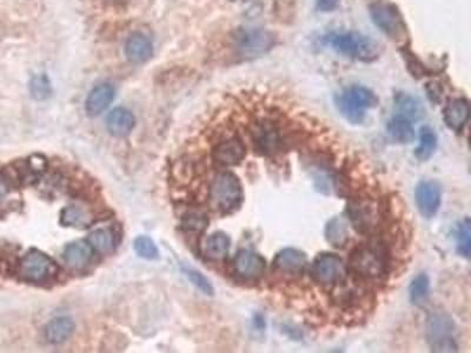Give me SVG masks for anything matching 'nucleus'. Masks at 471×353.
I'll return each mask as SVG.
<instances>
[{
    "label": "nucleus",
    "instance_id": "obj_14",
    "mask_svg": "<svg viewBox=\"0 0 471 353\" xmlns=\"http://www.w3.org/2000/svg\"><path fill=\"white\" fill-rule=\"evenodd\" d=\"M308 258L299 249L288 247L276 254L272 261V269L284 274H296L306 269Z\"/></svg>",
    "mask_w": 471,
    "mask_h": 353
},
{
    "label": "nucleus",
    "instance_id": "obj_23",
    "mask_svg": "<svg viewBox=\"0 0 471 353\" xmlns=\"http://www.w3.org/2000/svg\"><path fill=\"white\" fill-rule=\"evenodd\" d=\"M349 227L342 217L332 218L325 227V238L333 247H342L349 242Z\"/></svg>",
    "mask_w": 471,
    "mask_h": 353
},
{
    "label": "nucleus",
    "instance_id": "obj_31",
    "mask_svg": "<svg viewBox=\"0 0 471 353\" xmlns=\"http://www.w3.org/2000/svg\"><path fill=\"white\" fill-rule=\"evenodd\" d=\"M470 220L464 219L457 231V247L461 254L464 257H470Z\"/></svg>",
    "mask_w": 471,
    "mask_h": 353
},
{
    "label": "nucleus",
    "instance_id": "obj_25",
    "mask_svg": "<svg viewBox=\"0 0 471 353\" xmlns=\"http://www.w3.org/2000/svg\"><path fill=\"white\" fill-rule=\"evenodd\" d=\"M230 238L225 233L217 232L210 236L205 243V254L213 261H220L228 254L230 249Z\"/></svg>",
    "mask_w": 471,
    "mask_h": 353
},
{
    "label": "nucleus",
    "instance_id": "obj_26",
    "mask_svg": "<svg viewBox=\"0 0 471 353\" xmlns=\"http://www.w3.org/2000/svg\"><path fill=\"white\" fill-rule=\"evenodd\" d=\"M91 218L85 208L72 205L63 210L60 223L66 227H88L91 224Z\"/></svg>",
    "mask_w": 471,
    "mask_h": 353
},
{
    "label": "nucleus",
    "instance_id": "obj_19",
    "mask_svg": "<svg viewBox=\"0 0 471 353\" xmlns=\"http://www.w3.org/2000/svg\"><path fill=\"white\" fill-rule=\"evenodd\" d=\"M125 54L129 60L135 64L147 62L154 54V47L150 40L140 33L132 35L125 45Z\"/></svg>",
    "mask_w": 471,
    "mask_h": 353
},
{
    "label": "nucleus",
    "instance_id": "obj_27",
    "mask_svg": "<svg viewBox=\"0 0 471 353\" xmlns=\"http://www.w3.org/2000/svg\"><path fill=\"white\" fill-rule=\"evenodd\" d=\"M437 136L433 129L429 126L422 127L420 145L415 150V156L420 161H428L436 150Z\"/></svg>",
    "mask_w": 471,
    "mask_h": 353
},
{
    "label": "nucleus",
    "instance_id": "obj_10",
    "mask_svg": "<svg viewBox=\"0 0 471 353\" xmlns=\"http://www.w3.org/2000/svg\"><path fill=\"white\" fill-rule=\"evenodd\" d=\"M252 139L257 150L272 154L283 149L282 127L269 117L256 120L251 129Z\"/></svg>",
    "mask_w": 471,
    "mask_h": 353
},
{
    "label": "nucleus",
    "instance_id": "obj_12",
    "mask_svg": "<svg viewBox=\"0 0 471 353\" xmlns=\"http://www.w3.org/2000/svg\"><path fill=\"white\" fill-rule=\"evenodd\" d=\"M233 269L237 276L245 281H256L265 273L267 263L261 254L250 249H242L235 257Z\"/></svg>",
    "mask_w": 471,
    "mask_h": 353
},
{
    "label": "nucleus",
    "instance_id": "obj_18",
    "mask_svg": "<svg viewBox=\"0 0 471 353\" xmlns=\"http://www.w3.org/2000/svg\"><path fill=\"white\" fill-rule=\"evenodd\" d=\"M93 247L89 242H74L64 249V261L72 269H83L92 258Z\"/></svg>",
    "mask_w": 471,
    "mask_h": 353
},
{
    "label": "nucleus",
    "instance_id": "obj_9",
    "mask_svg": "<svg viewBox=\"0 0 471 353\" xmlns=\"http://www.w3.org/2000/svg\"><path fill=\"white\" fill-rule=\"evenodd\" d=\"M370 16L376 26L389 38L401 40L406 35V27L401 13L394 5L374 4L370 6Z\"/></svg>",
    "mask_w": 471,
    "mask_h": 353
},
{
    "label": "nucleus",
    "instance_id": "obj_6",
    "mask_svg": "<svg viewBox=\"0 0 471 353\" xmlns=\"http://www.w3.org/2000/svg\"><path fill=\"white\" fill-rule=\"evenodd\" d=\"M348 273V268L335 254H318L310 268L313 281L323 288H335L343 283Z\"/></svg>",
    "mask_w": 471,
    "mask_h": 353
},
{
    "label": "nucleus",
    "instance_id": "obj_35",
    "mask_svg": "<svg viewBox=\"0 0 471 353\" xmlns=\"http://www.w3.org/2000/svg\"><path fill=\"white\" fill-rule=\"evenodd\" d=\"M335 4H336V0H318V6L324 11L335 8Z\"/></svg>",
    "mask_w": 471,
    "mask_h": 353
},
{
    "label": "nucleus",
    "instance_id": "obj_17",
    "mask_svg": "<svg viewBox=\"0 0 471 353\" xmlns=\"http://www.w3.org/2000/svg\"><path fill=\"white\" fill-rule=\"evenodd\" d=\"M115 90L108 84L98 85L90 92L86 99V112L91 117L101 115L113 103Z\"/></svg>",
    "mask_w": 471,
    "mask_h": 353
},
{
    "label": "nucleus",
    "instance_id": "obj_21",
    "mask_svg": "<svg viewBox=\"0 0 471 353\" xmlns=\"http://www.w3.org/2000/svg\"><path fill=\"white\" fill-rule=\"evenodd\" d=\"M74 330V322L70 318L60 317L51 320L45 327V338L47 342L58 345L66 342L72 336Z\"/></svg>",
    "mask_w": 471,
    "mask_h": 353
},
{
    "label": "nucleus",
    "instance_id": "obj_34",
    "mask_svg": "<svg viewBox=\"0 0 471 353\" xmlns=\"http://www.w3.org/2000/svg\"><path fill=\"white\" fill-rule=\"evenodd\" d=\"M208 225H209V220L206 218V215L198 213V212L189 213L183 222L184 230L190 231V232H203Z\"/></svg>",
    "mask_w": 471,
    "mask_h": 353
},
{
    "label": "nucleus",
    "instance_id": "obj_2",
    "mask_svg": "<svg viewBox=\"0 0 471 353\" xmlns=\"http://www.w3.org/2000/svg\"><path fill=\"white\" fill-rule=\"evenodd\" d=\"M335 104L345 120L359 124L363 122L367 110L379 105V98L369 88L354 85L335 97Z\"/></svg>",
    "mask_w": 471,
    "mask_h": 353
},
{
    "label": "nucleus",
    "instance_id": "obj_20",
    "mask_svg": "<svg viewBox=\"0 0 471 353\" xmlns=\"http://www.w3.org/2000/svg\"><path fill=\"white\" fill-rule=\"evenodd\" d=\"M135 127V115L128 108H116L108 117V129L115 137H125Z\"/></svg>",
    "mask_w": 471,
    "mask_h": 353
},
{
    "label": "nucleus",
    "instance_id": "obj_28",
    "mask_svg": "<svg viewBox=\"0 0 471 353\" xmlns=\"http://www.w3.org/2000/svg\"><path fill=\"white\" fill-rule=\"evenodd\" d=\"M89 243L99 252H110L116 246V237L110 229H98L90 234Z\"/></svg>",
    "mask_w": 471,
    "mask_h": 353
},
{
    "label": "nucleus",
    "instance_id": "obj_7",
    "mask_svg": "<svg viewBox=\"0 0 471 353\" xmlns=\"http://www.w3.org/2000/svg\"><path fill=\"white\" fill-rule=\"evenodd\" d=\"M454 322L445 313L436 312L430 315L425 324V336L435 352H452L457 346L452 338Z\"/></svg>",
    "mask_w": 471,
    "mask_h": 353
},
{
    "label": "nucleus",
    "instance_id": "obj_5",
    "mask_svg": "<svg viewBox=\"0 0 471 353\" xmlns=\"http://www.w3.org/2000/svg\"><path fill=\"white\" fill-rule=\"evenodd\" d=\"M58 266L52 258L39 249L28 251L19 261L18 274L28 283H47L58 273Z\"/></svg>",
    "mask_w": 471,
    "mask_h": 353
},
{
    "label": "nucleus",
    "instance_id": "obj_33",
    "mask_svg": "<svg viewBox=\"0 0 471 353\" xmlns=\"http://www.w3.org/2000/svg\"><path fill=\"white\" fill-rule=\"evenodd\" d=\"M184 272H185L186 276L189 278L190 281H191L196 288H199V290H201L203 293H205V295L213 296L215 290H213V285H211V283H210L209 279H208L206 277L203 276V274H201L199 271H197V270L190 269V268H186V269L184 270Z\"/></svg>",
    "mask_w": 471,
    "mask_h": 353
},
{
    "label": "nucleus",
    "instance_id": "obj_32",
    "mask_svg": "<svg viewBox=\"0 0 471 353\" xmlns=\"http://www.w3.org/2000/svg\"><path fill=\"white\" fill-rule=\"evenodd\" d=\"M30 90H31L32 97L38 100L47 99L52 93L50 81L45 74H40L33 78L30 84Z\"/></svg>",
    "mask_w": 471,
    "mask_h": 353
},
{
    "label": "nucleus",
    "instance_id": "obj_13",
    "mask_svg": "<svg viewBox=\"0 0 471 353\" xmlns=\"http://www.w3.org/2000/svg\"><path fill=\"white\" fill-rule=\"evenodd\" d=\"M245 154L247 149L244 142L237 137H232L215 146L213 158L218 165L235 166L243 161Z\"/></svg>",
    "mask_w": 471,
    "mask_h": 353
},
{
    "label": "nucleus",
    "instance_id": "obj_3",
    "mask_svg": "<svg viewBox=\"0 0 471 353\" xmlns=\"http://www.w3.org/2000/svg\"><path fill=\"white\" fill-rule=\"evenodd\" d=\"M325 42L337 52L363 62L375 60L381 51V47L374 39L357 32L333 33L328 35Z\"/></svg>",
    "mask_w": 471,
    "mask_h": 353
},
{
    "label": "nucleus",
    "instance_id": "obj_24",
    "mask_svg": "<svg viewBox=\"0 0 471 353\" xmlns=\"http://www.w3.org/2000/svg\"><path fill=\"white\" fill-rule=\"evenodd\" d=\"M396 106L403 117L409 120H420L425 115V108L421 100L406 93H399L395 98Z\"/></svg>",
    "mask_w": 471,
    "mask_h": 353
},
{
    "label": "nucleus",
    "instance_id": "obj_22",
    "mask_svg": "<svg viewBox=\"0 0 471 353\" xmlns=\"http://www.w3.org/2000/svg\"><path fill=\"white\" fill-rule=\"evenodd\" d=\"M388 132L391 138L402 144L413 142L416 137L411 122L403 115H395L388 123Z\"/></svg>",
    "mask_w": 471,
    "mask_h": 353
},
{
    "label": "nucleus",
    "instance_id": "obj_29",
    "mask_svg": "<svg viewBox=\"0 0 471 353\" xmlns=\"http://www.w3.org/2000/svg\"><path fill=\"white\" fill-rule=\"evenodd\" d=\"M429 288H430V281L425 273L418 274L413 283L410 285V299L413 304L420 305L423 303L429 295Z\"/></svg>",
    "mask_w": 471,
    "mask_h": 353
},
{
    "label": "nucleus",
    "instance_id": "obj_11",
    "mask_svg": "<svg viewBox=\"0 0 471 353\" xmlns=\"http://www.w3.org/2000/svg\"><path fill=\"white\" fill-rule=\"evenodd\" d=\"M415 199L421 215L425 218H433L440 210L442 202L440 184L435 181H421L415 191Z\"/></svg>",
    "mask_w": 471,
    "mask_h": 353
},
{
    "label": "nucleus",
    "instance_id": "obj_1",
    "mask_svg": "<svg viewBox=\"0 0 471 353\" xmlns=\"http://www.w3.org/2000/svg\"><path fill=\"white\" fill-rule=\"evenodd\" d=\"M348 270L362 281H383L390 271L388 247L381 240L359 245L352 251Z\"/></svg>",
    "mask_w": 471,
    "mask_h": 353
},
{
    "label": "nucleus",
    "instance_id": "obj_15",
    "mask_svg": "<svg viewBox=\"0 0 471 353\" xmlns=\"http://www.w3.org/2000/svg\"><path fill=\"white\" fill-rule=\"evenodd\" d=\"M349 218L352 227L359 232H367L376 222L375 211L367 200H354L349 204Z\"/></svg>",
    "mask_w": 471,
    "mask_h": 353
},
{
    "label": "nucleus",
    "instance_id": "obj_4",
    "mask_svg": "<svg viewBox=\"0 0 471 353\" xmlns=\"http://www.w3.org/2000/svg\"><path fill=\"white\" fill-rule=\"evenodd\" d=\"M210 205L222 213H231L240 208L243 190L237 176L231 172L220 173L210 188Z\"/></svg>",
    "mask_w": 471,
    "mask_h": 353
},
{
    "label": "nucleus",
    "instance_id": "obj_30",
    "mask_svg": "<svg viewBox=\"0 0 471 353\" xmlns=\"http://www.w3.org/2000/svg\"><path fill=\"white\" fill-rule=\"evenodd\" d=\"M133 247H135V251L140 257L147 259V261H154L158 257V249H157L155 242L149 237H145V236L135 238Z\"/></svg>",
    "mask_w": 471,
    "mask_h": 353
},
{
    "label": "nucleus",
    "instance_id": "obj_8",
    "mask_svg": "<svg viewBox=\"0 0 471 353\" xmlns=\"http://www.w3.org/2000/svg\"><path fill=\"white\" fill-rule=\"evenodd\" d=\"M274 45V35L264 28H245L236 37V50L245 59L261 57Z\"/></svg>",
    "mask_w": 471,
    "mask_h": 353
},
{
    "label": "nucleus",
    "instance_id": "obj_16",
    "mask_svg": "<svg viewBox=\"0 0 471 353\" xmlns=\"http://www.w3.org/2000/svg\"><path fill=\"white\" fill-rule=\"evenodd\" d=\"M470 115V108L465 99H452L443 111L445 122L449 129L455 132L463 131Z\"/></svg>",
    "mask_w": 471,
    "mask_h": 353
}]
</instances>
